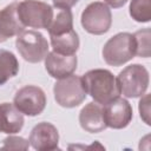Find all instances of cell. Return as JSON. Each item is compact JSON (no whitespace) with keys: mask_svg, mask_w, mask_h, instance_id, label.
Instances as JSON below:
<instances>
[{"mask_svg":"<svg viewBox=\"0 0 151 151\" xmlns=\"http://www.w3.org/2000/svg\"><path fill=\"white\" fill-rule=\"evenodd\" d=\"M81 79L86 93L90 94L96 103L103 106L120 94L117 79L109 70L94 68L87 71L83 74Z\"/></svg>","mask_w":151,"mask_h":151,"instance_id":"6da1fadb","label":"cell"},{"mask_svg":"<svg viewBox=\"0 0 151 151\" xmlns=\"http://www.w3.org/2000/svg\"><path fill=\"white\" fill-rule=\"evenodd\" d=\"M105 63L110 66H122L136 55L133 34L120 32L111 37L101 51Z\"/></svg>","mask_w":151,"mask_h":151,"instance_id":"7a4b0ae2","label":"cell"},{"mask_svg":"<svg viewBox=\"0 0 151 151\" xmlns=\"http://www.w3.org/2000/svg\"><path fill=\"white\" fill-rule=\"evenodd\" d=\"M117 84L123 94L126 98H138L142 97L149 87V72L140 64H132L126 66L119 72Z\"/></svg>","mask_w":151,"mask_h":151,"instance_id":"3957f363","label":"cell"},{"mask_svg":"<svg viewBox=\"0 0 151 151\" xmlns=\"http://www.w3.org/2000/svg\"><path fill=\"white\" fill-rule=\"evenodd\" d=\"M53 93L57 104L67 109L80 105L87 94L81 77L74 74L58 79L53 86Z\"/></svg>","mask_w":151,"mask_h":151,"instance_id":"277c9868","label":"cell"},{"mask_svg":"<svg viewBox=\"0 0 151 151\" xmlns=\"http://www.w3.org/2000/svg\"><path fill=\"white\" fill-rule=\"evenodd\" d=\"M54 11L52 6L38 0H24L18 4V15L25 27L48 28Z\"/></svg>","mask_w":151,"mask_h":151,"instance_id":"5b68a950","label":"cell"},{"mask_svg":"<svg viewBox=\"0 0 151 151\" xmlns=\"http://www.w3.org/2000/svg\"><path fill=\"white\" fill-rule=\"evenodd\" d=\"M15 47L19 54L28 63H40L48 53V42L38 31L24 29L17 35Z\"/></svg>","mask_w":151,"mask_h":151,"instance_id":"8992f818","label":"cell"},{"mask_svg":"<svg viewBox=\"0 0 151 151\" xmlns=\"http://www.w3.org/2000/svg\"><path fill=\"white\" fill-rule=\"evenodd\" d=\"M80 22L86 32L94 35L104 34L110 29L112 24L111 9L105 2H91L83 11Z\"/></svg>","mask_w":151,"mask_h":151,"instance_id":"52a82bcc","label":"cell"},{"mask_svg":"<svg viewBox=\"0 0 151 151\" xmlns=\"http://www.w3.org/2000/svg\"><path fill=\"white\" fill-rule=\"evenodd\" d=\"M13 104L22 114L39 116L46 107V94L39 86L26 85L15 92Z\"/></svg>","mask_w":151,"mask_h":151,"instance_id":"ba28073f","label":"cell"},{"mask_svg":"<svg viewBox=\"0 0 151 151\" xmlns=\"http://www.w3.org/2000/svg\"><path fill=\"white\" fill-rule=\"evenodd\" d=\"M103 113L106 125L112 129L126 127L131 123L133 117L130 103L120 97H117L113 100L105 104L103 107Z\"/></svg>","mask_w":151,"mask_h":151,"instance_id":"9c48e42d","label":"cell"},{"mask_svg":"<svg viewBox=\"0 0 151 151\" xmlns=\"http://www.w3.org/2000/svg\"><path fill=\"white\" fill-rule=\"evenodd\" d=\"M29 145L38 151H52L58 149L59 133L57 127L47 122L38 123L31 131Z\"/></svg>","mask_w":151,"mask_h":151,"instance_id":"30bf717a","label":"cell"},{"mask_svg":"<svg viewBox=\"0 0 151 151\" xmlns=\"http://www.w3.org/2000/svg\"><path fill=\"white\" fill-rule=\"evenodd\" d=\"M45 68L47 73L55 79H61L73 74L77 70V57L76 54H60L54 51L48 52L45 57Z\"/></svg>","mask_w":151,"mask_h":151,"instance_id":"8fae6325","label":"cell"},{"mask_svg":"<svg viewBox=\"0 0 151 151\" xmlns=\"http://www.w3.org/2000/svg\"><path fill=\"white\" fill-rule=\"evenodd\" d=\"M79 123L83 130L90 133H98L104 131L107 125L104 119L103 106L98 103L86 104L79 113Z\"/></svg>","mask_w":151,"mask_h":151,"instance_id":"7c38bea8","label":"cell"},{"mask_svg":"<svg viewBox=\"0 0 151 151\" xmlns=\"http://www.w3.org/2000/svg\"><path fill=\"white\" fill-rule=\"evenodd\" d=\"M18 4L12 2L0 11V35L5 41L25 29L18 15Z\"/></svg>","mask_w":151,"mask_h":151,"instance_id":"4fadbf2b","label":"cell"},{"mask_svg":"<svg viewBox=\"0 0 151 151\" xmlns=\"http://www.w3.org/2000/svg\"><path fill=\"white\" fill-rule=\"evenodd\" d=\"M24 116L12 103L0 104V132L14 134L24 127Z\"/></svg>","mask_w":151,"mask_h":151,"instance_id":"5bb4252c","label":"cell"},{"mask_svg":"<svg viewBox=\"0 0 151 151\" xmlns=\"http://www.w3.org/2000/svg\"><path fill=\"white\" fill-rule=\"evenodd\" d=\"M53 51L60 54H76L79 48V37L74 29L58 35H50Z\"/></svg>","mask_w":151,"mask_h":151,"instance_id":"9a60e30c","label":"cell"},{"mask_svg":"<svg viewBox=\"0 0 151 151\" xmlns=\"http://www.w3.org/2000/svg\"><path fill=\"white\" fill-rule=\"evenodd\" d=\"M73 29V15L70 8H58L47 28L50 35H58Z\"/></svg>","mask_w":151,"mask_h":151,"instance_id":"2e32d148","label":"cell"},{"mask_svg":"<svg viewBox=\"0 0 151 151\" xmlns=\"http://www.w3.org/2000/svg\"><path fill=\"white\" fill-rule=\"evenodd\" d=\"M19 72L17 57L6 50H0V86L15 77Z\"/></svg>","mask_w":151,"mask_h":151,"instance_id":"e0dca14e","label":"cell"},{"mask_svg":"<svg viewBox=\"0 0 151 151\" xmlns=\"http://www.w3.org/2000/svg\"><path fill=\"white\" fill-rule=\"evenodd\" d=\"M130 15L137 22H149L151 20V0H131Z\"/></svg>","mask_w":151,"mask_h":151,"instance_id":"ac0fdd59","label":"cell"},{"mask_svg":"<svg viewBox=\"0 0 151 151\" xmlns=\"http://www.w3.org/2000/svg\"><path fill=\"white\" fill-rule=\"evenodd\" d=\"M136 55L149 58L150 57V28H144L133 33Z\"/></svg>","mask_w":151,"mask_h":151,"instance_id":"d6986e66","label":"cell"},{"mask_svg":"<svg viewBox=\"0 0 151 151\" xmlns=\"http://www.w3.org/2000/svg\"><path fill=\"white\" fill-rule=\"evenodd\" d=\"M29 146V142L22 137L9 136L4 139L1 150H27Z\"/></svg>","mask_w":151,"mask_h":151,"instance_id":"ffe728a7","label":"cell"},{"mask_svg":"<svg viewBox=\"0 0 151 151\" xmlns=\"http://www.w3.org/2000/svg\"><path fill=\"white\" fill-rule=\"evenodd\" d=\"M139 113H140V118L145 122L146 125L151 124L150 120V94H143L142 99L139 101Z\"/></svg>","mask_w":151,"mask_h":151,"instance_id":"44dd1931","label":"cell"},{"mask_svg":"<svg viewBox=\"0 0 151 151\" xmlns=\"http://www.w3.org/2000/svg\"><path fill=\"white\" fill-rule=\"evenodd\" d=\"M54 7L57 8H71L74 6L79 0H52Z\"/></svg>","mask_w":151,"mask_h":151,"instance_id":"7402d4cb","label":"cell"},{"mask_svg":"<svg viewBox=\"0 0 151 151\" xmlns=\"http://www.w3.org/2000/svg\"><path fill=\"white\" fill-rule=\"evenodd\" d=\"M104 1H105L106 5H109L113 8H119V7L124 6L127 0H104Z\"/></svg>","mask_w":151,"mask_h":151,"instance_id":"603a6c76","label":"cell"},{"mask_svg":"<svg viewBox=\"0 0 151 151\" xmlns=\"http://www.w3.org/2000/svg\"><path fill=\"white\" fill-rule=\"evenodd\" d=\"M4 41H5V40H4V39H2V37L0 35V42H4Z\"/></svg>","mask_w":151,"mask_h":151,"instance_id":"cb8c5ba5","label":"cell"}]
</instances>
